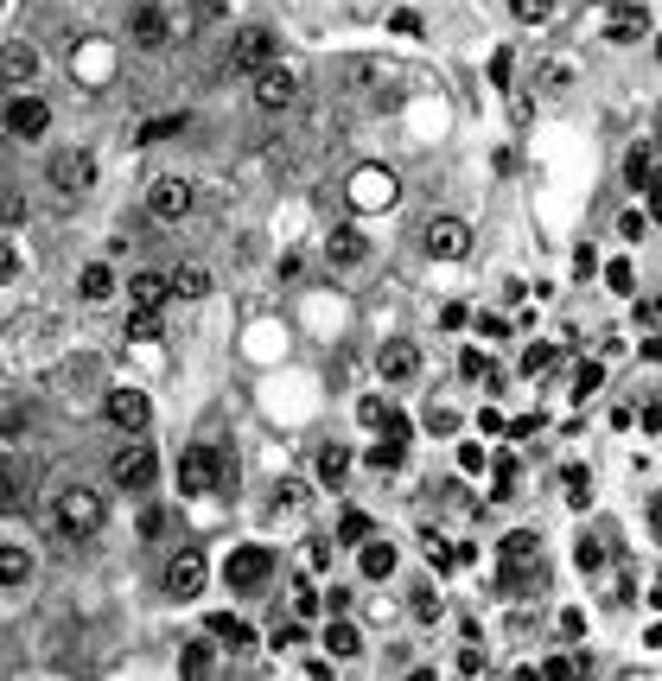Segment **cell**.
Returning a JSON list of instances; mask_svg holds the SVG:
<instances>
[{
  "label": "cell",
  "mask_w": 662,
  "mask_h": 681,
  "mask_svg": "<svg viewBox=\"0 0 662 681\" xmlns=\"http://www.w3.org/2000/svg\"><path fill=\"white\" fill-rule=\"evenodd\" d=\"M211 637H217V643H223L230 656H242V650L255 643V631H249L242 618H230V611H217V618H211Z\"/></svg>",
  "instance_id": "obj_19"
},
{
  "label": "cell",
  "mask_w": 662,
  "mask_h": 681,
  "mask_svg": "<svg viewBox=\"0 0 662 681\" xmlns=\"http://www.w3.org/2000/svg\"><path fill=\"white\" fill-rule=\"evenodd\" d=\"M0 77H7V83H32V77H39V51H32L26 39L0 45Z\"/></svg>",
  "instance_id": "obj_18"
},
{
  "label": "cell",
  "mask_w": 662,
  "mask_h": 681,
  "mask_svg": "<svg viewBox=\"0 0 662 681\" xmlns=\"http://www.w3.org/2000/svg\"><path fill=\"white\" fill-rule=\"evenodd\" d=\"M395 573V541H363V580H389Z\"/></svg>",
  "instance_id": "obj_23"
},
{
  "label": "cell",
  "mask_w": 662,
  "mask_h": 681,
  "mask_svg": "<svg viewBox=\"0 0 662 681\" xmlns=\"http://www.w3.org/2000/svg\"><path fill=\"white\" fill-rule=\"evenodd\" d=\"M535 554H542V535H535V529H510V535H503V561H522V567H529Z\"/></svg>",
  "instance_id": "obj_26"
},
{
  "label": "cell",
  "mask_w": 662,
  "mask_h": 681,
  "mask_svg": "<svg viewBox=\"0 0 662 681\" xmlns=\"http://www.w3.org/2000/svg\"><path fill=\"white\" fill-rule=\"evenodd\" d=\"M561 484H567V503H573V510H586V503H592V478H586L580 465H567V471H561Z\"/></svg>",
  "instance_id": "obj_32"
},
{
  "label": "cell",
  "mask_w": 662,
  "mask_h": 681,
  "mask_svg": "<svg viewBox=\"0 0 662 681\" xmlns=\"http://www.w3.org/2000/svg\"><path fill=\"white\" fill-rule=\"evenodd\" d=\"M580 631H586V611L567 605V611H561V637H580Z\"/></svg>",
  "instance_id": "obj_51"
},
{
  "label": "cell",
  "mask_w": 662,
  "mask_h": 681,
  "mask_svg": "<svg viewBox=\"0 0 662 681\" xmlns=\"http://www.w3.org/2000/svg\"><path fill=\"white\" fill-rule=\"evenodd\" d=\"M26 580H32V554L7 541V548H0V586H7V592H20Z\"/></svg>",
  "instance_id": "obj_22"
},
{
  "label": "cell",
  "mask_w": 662,
  "mask_h": 681,
  "mask_svg": "<svg viewBox=\"0 0 662 681\" xmlns=\"http://www.w3.org/2000/svg\"><path fill=\"white\" fill-rule=\"evenodd\" d=\"M223 580H230V592H261L274 580V548H261V541L236 548L230 561H223Z\"/></svg>",
  "instance_id": "obj_3"
},
{
  "label": "cell",
  "mask_w": 662,
  "mask_h": 681,
  "mask_svg": "<svg viewBox=\"0 0 662 681\" xmlns=\"http://www.w3.org/2000/svg\"><path fill=\"white\" fill-rule=\"evenodd\" d=\"M363 459H370V471H402L408 465V440H376Z\"/></svg>",
  "instance_id": "obj_27"
},
{
  "label": "cell",
  "mask_w": 662,
  "mask_h": 681,
  "mask_svg": "<svg viewBox=\"0 0 662 681\" xmlns=\"http://www.w3.org/2000/svg\"><path fill=\"white\" fill-rule=\"evenodd\" d=\"M179 669H185V675H211V669H217V650H211V643H185Z\"/></svg>",
  "instance_id": "obj_30"
},
{
  "label": "cell",
  "mask_w": 662,
  "mask_h": 681,
  "mask_svg": "<svg viewBox=\"0 0 662 681\" xmlns=\"http://www.w3.org/2000/svg\"><path fill=\"white\" fill-rule=\"evenodd\" d=\"M573 567H580V573H599V567H605V548H599L592 535H586V541H573Z\"/></svg>",
  "instance_id": "obj_37"
},
{
  "label": "cell",
  "mask_w": 662,
  "mask_h": 681,
  "mask_svg": "<svg viewBox=\"0 0 662 681\" xmlns=\"http://www.w3.org/2000/svg\"><path fill=\"white\" fill-rule=\"evenodd\" d=\"M643 191H650V217H662V172H650V179H643Z\"/></svg>",
  "instance_id": "obj_52"
},
{
  "label": "cell",
  "mask_w": 662,
  "mask_h": 681,
  "mask_svg": "<svg viewBox=\"0 0 662 681\" xmlns=\"http://www.w3.org/2000/svg\"><path fill=\"white\" fill-rule=\"evenodd\" d=\"M548 363H554V344H529V351H522V370L529 376H542Z\"/></svg>",
  "instance_id": "obj_43"
},
{
  "label": "cell",
  "mask_w": 662,
  "mask_h": 681,
  "mask_svg": "<svg viewBox=\"0 0 662 681\" xmlns=\"http://www.w3.org/2000/svg\"><path fill=\"white\" fill-rule=\"evenodd\" d=\"M459 675H484V650H478V643H465V650H459Z\"/></svg>",
  "instance_id": "obj_48"
},
{
  "label": "cell",
  "mask_w": 662,
  "mask_h": 681,
  "mask_svg": "<svg viewBox=\"0 0 662 681\" xmlns=\"http://www.w3.org/2000/svg\"><path fill=\"white\" fill-rule=\"evenodd\" d=\"M395 172H382V166H363V172H351V211H389L395 204Z\"/></svg>",
  "instance_id": "obj_7"
},
{
  "label": "cell",
  "mask_w": 662,
  "mask_h": 681,
  "mask_svg": "<svg viewBox=\"0 0 662 681\" xmlns=\"http://www.w3.org/2000/svg\"><path fill=\"white\" fill-rule=\"evenodd\" d=\"M274 650H300V643H306V631H300V618H293V624H274Z\"/></svg>",
  "instance_id": "obj_42"
},
{
  "label": "cell",
  "mask_w": 662,
  "mask_h": 681,
  "mask_svg": "<svg viewBox=\"0 0 662 681\" xmlns=\"http://www.w3.org/2000/svg\"><path fill=\"white\" fill-rule=\"evenodd\" d=\"M618 236H624V242L650 236V217H643V211H624V217H618Z\"/></svg>",
  "instance_id": "obj_44"
},
{
  "label": "cell",
  "mask_w": 662,
  "mask_h": 681,
  "mask_svg": "<svg viewBox=\"0 0 662 681\" xmlns=\"http://www.w3.org/2000/svg\"><path fill=\"white\" fill-rule=\"evenodd\" d=\"M51 516H58L64 535H96L102 516H109V503H102V491H83V484H71V491H58V503H51Z\"/></svg>",
  "instance_id": "obj_2"
},
{
  "label": "cell",
  "mask_w": 662,
  "mask_h": 681,
  "mask_svg": "<svg viewBox=\"0 0 662 681\" xmlns=\"http://www.w3.org/2000/svg\"><path fill=\"white\" fill-rule=\"evenodd\" d=\"M128 338H141V344H160V306H134V319H128Z\"/></svg>",
  "instance_id": "obj_28"
},
{
  "label": "cell",
  "mask_w": 662,
  "mask_h": 681,
  "mask_svg": "<svg viewBox=\"0 0 662 681\" xmlns=\"http://www.w3.org/2000/svg\"><path fill=\"white\" fill-rule=\"evenodd\" d=\"M656 312H662V306H656Z\"/></svg>",
  "instance_id": "obj_59"
},
{
  "label": "cell",
  "mask_w": 662,
  "mask_h": 681,
  "mask_svg": "<svg viewBox=\"0 0 662 681\" xmlns=\"http://www.w3.org/2000/svg\"><path fill=\"white\" fill-rule=\"evenodd\" d=\"M51 185L58 191H90L96 185V153H58V160H51Z\"/></svg>",
  "instance_id": "obj_15"
},
{
  "label": "cell",
  "mask_w": 662,
  "mask_h": 681,
  "mask_svg": "<svg viewBox=\"0 0 662 681\" xmlns=\"http://www.w3.org/2000/svg\"><path fill=\"white\" fill-rule=\"evenodd\" d=\"M0 128H7L13 141H39V134L51 128V102H45V96H26V90H20V96L7 102V109H0Z\"/></svg>",
  "instance_id": "obj_5"
},
{
  "label": "cell",
  "mask_w": 662,
  "mask_h": 681,
  "mask_svg": "<svg viewBox=\"0 0 662 681\" xmlns=\"http://www.w3.org/2000/svg\"><path fill=\"white\" fill-rule=\"evenodd\" d=\"M325 650L338 656V662H351L357 650H363V637H357V624H344L338 611H331V624H325Z\"/></svg>",
  "instance_id": "obj_20"
},
{
  "label": "cell",
  "mask_w": 662,
  "mask_h": 681,
  "mask_svg": "<svg viewBox=\"0 0 662 681\" xmlns=\"http://www.w3.org/2000/svg\"><path fill=\"white\" fill-rule=\"evenodd\" d=\"M542 675H548V681H573V675H580V662H567V656H554V662H542Z\"/></svg>",
  "instance_id": "obj_47"
},
{
  "label": "cell",
  "mask_w": 662,
  "mask_h": 681,
  "mask_svg": "<svg viewBox=\"0 0 662 681\" xmlns=\"http://www.w3.org/2000/svg\"><path fill=\"white\" fill-rule=\"evenodd\" d=\"M637 351H643V357H650V363H662V338H643V344H637Z\"/></svg>",
  "instance_id": "obj_55"
},
{
  "label": "cell",
  "mask_w": 662,
  "mask_h": 681,
  "mask_svg": "<svg viewBox=\"0 0 662 681\" xmlns=\"http://www.w3.org/2000/svg\"><path fill=\"white\" fill-rule=\"evenodd\" d=\"M459 471H484V446H478V440L459 446Z\"/></svg>",
  "instance_id": "obj_50"
},
{
  "label": "cell",
  "mask_w": 662,
  "mask_h": 681,
  "mask_svg": "<svg viewBox=\"0 0 662 681\" xmlns=\"http://www.w3.org/2000/svg\"><path fill=\"white\" fill-rule=\"evenodd\" d=\"M77 293H83L90 306H102V300H109V293H115V274H109V261H90V268L77 274Z\"/></svg>",
  "instance_id": "obj_21"
},
{
  "label": "cell",
  "mask_w": 662,
  "mask_h": 681,
  "mask_svg": "<svg viewBox=\"0 0 662 681\" xmlns=\"http://www.w3.org/2000/svg\"><path fill=\"white\" fill-rule=\"evenodd\" d=\"M172 293H185V300H204V293H211V268H198V261H185V268L172 274Z\"/></svg>",
  "instance_id": "obj_25"
},
{
  "label": "cell",
  "mask_w": 662,
  "mask_h": 681,
  "mask_svg": "<svg viewBox=\"0 0 662 681\" xmlns=\"http://www.w3.org/2000/svg\"><path fill=\"white\" fill-rule=\"evenodd\" d=\"M344 471H351V446H338V440H331V446L319 452V478H325V484H338Z\"/></svg>",
  "instance_id": "obj_29"
},
{
  "label": "cell",
  "mask_w": 662,
  "mask_h": 681,
  "mask_svg": "<svg viewBox=\"0 0 662 681\" xmlns=\"http://www.w3.org/2000/svg\"><path fill=\"white\" fill-rule=\"evenodd\" d=\"M102 414L121 427V433H141L147 421H153V401L141 395V389H109V401H102Z\"/></svg>",
  "instance_id": "obj_10"
},
{
  "label": "cell",
  "mask_w": 662,
  "mask_h": 681,
  "mask_svg": "<svg viewBox=\"0 0 662 681\" xmlns=\"http://www.w3.org/2000/svg\"><path fill=\"white\" fill-rule=\"evenodd\" d=\"M478 433H503V414L497 408H478Z\"/></svg>",
  "instance_id": "obj_54"
},
{
  "label": "cell",
  "mask_w": 662,
  "mask_h": 681,
  "mask_svg": "<svg viewBox=\"0 0 662 681\" xmlns=\"http://www.w3.org/2000/svg\"><path fill=\"white\" fill-rule=\"evenodd\" d=\"M0 503H13V478H7V465H0Z\"/></svg>",
  "instance_id": "obj_56"
},
{
  "label": "cell",
  "mask_w": 662,
  "mask_h": 681,
  "mask_svg": "<svg viewBox=\"0 0 662 681\" xmlns=\"http://www.w3.org/2000/svg\"><path fill=\"white\" fill-rule=\"evenodd\" d=\"M421 242H427L433 261H465V255H472V230H465L459 217H433L421 230Z\"/></svg>",
  "instance_id": "obj_8"
},
{
  "label": "cell",
  "mask_w": 662,
  "mask_h": 681,
  "mask_svg": "<svg viewBox=\"0 0 662 681\" xmlns=\"http://www.w3.org/2000/svg\"><path fill=\"white\" fill-rule=\"evenodd\" d=\"M605 287H612V293H637V268H631V261H612V268H605Z\"/></svg>",
  "instance_id": "obj_39"
},
{
  "label": "cell",
  "mask_w": 662,
  "mask_h": 681,
  "mask_svg": "<svg viewBox=\"0 0 662 681\" xmlns=\"http://www.w3.org/2000/svg\"><path fill=\"white\" fill-rule=\"evenodd\" d=\"M382 382H414V376H421V351H414V344L408 338H395V344H382Z\"/></svg>",
  "instance_id": "obj_17"
},
{
  "label": "cell",
  "mask_w": 662,
  "mask_h": 681,
  "mask_svg": "<svg viewBox=\"0 0 662 681\" xmlns=\"http://www.w3.org/2000/svg\"><path fill=\"white\" fill-rule=\"evenodd\" d=\"M293 96H300V77H293L287 64H268V71H255V102H261V109H287Z\"/></svg>",
  "instance_id": "obj_14"
},
{
  "label": "cell",
  "mask_w": 662,
  "mask_h": 681,
  "mask_svg": "<svg viewBox=\"0 0 662 681\" xmlns=\"http://www.w3.org/2000/svg\"><path fill=\"white\" fill-rule=\"evenodd\" d=\"M147 211L160 217V223H179V217L191 211V179H153V191H147Z\"/></svg>",
  "instance_id": "obj_13"
},
{
  "label": "cell",
  "mask_w": 662,
  "mask_h": 681,
  "mask_svg": "<svg viewBox=\"0 0 662 681\" xmlns=\"http://www.w3.org/2000/svg\"><path fill=\"white\" fill-rule=\"evenodd\" d=\"M325 261L331 268H363V261H370V236H363L357 223H338V230L325 236Z\"/></svg>",
  "instance_id": "obj_11"
},
{
  "label": "cell",
  "mask_w": 662,
  "mask_h": 681,
  "mask_svg": "<svg viewBox=\"0 0 662 681\" xmlns=\"http://www.w3.org/2000/svg\"><path fill=\"white\" fill-rule=\"evenodd\" d=\"M153 471H160V459H153V446H147V440H128V446L115 452L109 478L121 484V491H147V484H153Z\"/></svg>",
  "instance_id": "obj_6"
},
{
  "label": "cell",
  "mask_w": 662,
  "mask_h": 681,
  "mask_svg": "<svg viewBox=\"0 0 662 681\" xmlns=\"http://www.w3.org/2000/svg\"><path fill=\"white\" fill-rule=\"evenodd\" d=\"M440 611H446V599H440V592H433V586H421V592H414V618H440Z\"/></svg>",
  "instance_id": "obj_41"
},
{
  "label": "cell",
  "mask_w": 662,
  "mask_h": 681,
  "mask_svg": "<svg viewBox=\"0 0 662 681\" xmlns=\"http://www.w3.org/2000/svg\"><path fill=\"white\" fill-rule=\"evenodd\" d=\"M13 274H20V255H13L7 242H0V281H13Z\"/></svg>",
  "instance_id": "obj_53"
},
{
  "label": "cell",
  "mask_w": 662,
  "mask_h": 681,
  "mask_svg": "<svg viewBox=\"0 0 662 681\" xmlns=\"http://www.w3.org/2000/svg\"><path fill=\"white\" fill-rule=\"evenodd\" d=\"M172 134H185V115H153L147 128H141V141L153 147V141H172Z\"/></svg>",
  "instance_id": "obj_35"
},
{
  "label": "cell",
  "mask_w": 662,
  "mask_h": 681,
  "mask_svg": "<svg viewBox=\"0 0 662 681\" xmlns=\"http://www.w3.org/2000/svg\"><path fill=\"white\" fill-rule=\"evenodd\" d=\"M650 172H656V153H650V147H631V160H624V179H631V185H643Z\"/></svg>",
  "instance_id": "obj_38"
},
{
  "label": "cell",
  "mask_w": 662,
  "mask_h": 681,
  "mask_svg": "<svg viewBox=\"0 0 662 681\" xmlns=\"http://www.w3.org/2000/svg\"><path fill=\"white\" fill-rule=\"evenodd\" d=\"M656 58H662V39H656Z\"/></svg>",
  "instance_id": "obj_57"
},
{
  "label": "cell",
  "mask_w": 662,
  "mask_h": 681,
  "mask_svg": "<svg viewBox=\"0 0 662 681\" xmlns=\"http://www.w3.org/2000/svg\"><path fill=\"white\" fill-rule=\"evenodd\" d=\"M0 7H7V0H0Z\"/></svg>",
  "instance_id": "obj_58"
},
{
  "label": "cell",
  "mask_w": 662,
  "mask_h": 681,
  "mask_svg": "<svg viewBox=\"0 0 662 681\" xmlns=\"http://www.w3.org/2000/svg\"><path fill=\"white\" fill-rule=\"evenodd\" d=\"M338 541H357V548H363V541H370V516H363V510H344V516H338Z\"/></svg>",
  "instance_id": "obj_36"
},
{
  "label": "cell",
  "mask_w": 662,
  "mask_h": 681,
  "mask_svg": "<svg viewBox=\"0 0 662 681\" xmlns=\"http://www.w3.org/2000/svg\"><path fill=\"white\" fill-rule=\"evenodd\" d=\"M484 370H491V363H484V351H459V376H472V382H478Z\"/></svg>",
  "instance_id": "obj_49"
},
{
  "label": "cell",
  "mask_w": 662,
  "mask_h": 681,
  "mask_svg": "<svg viewBox=\"0 0 662 681\" xmlns=\"http://www.w3.org/2000/svg\"><path fill=\"white\" fill-rule=\"evenodd\" d=\"M357 421H363V427H382V421H389V401H382V395H363V401H357Z\"/></svg>",
  "instance_id": "obj_40"
},
{
  "label": "cell",
  "mask_w": 662,
  "mask_h": 681,
  "mask_svg": "<svg viewBox=\"0 0 662 681\" xmlns=\"http://www.w3.org/2000/svg\"><path fill=\"white\" fill-rule=\"evenodd\" d=\"M650 32V7H631V0H618V7H605V39H618V45H631Z\"/></svg>",
  "instance_id": "obj_16"
},
{
  "label": "cell",
  "mask_w": 662,
  "mask_h": 681,
  "mask_svg": "<svg viewBox=\"0 0 662 681\" xmlns=\"http://www.w3.org/2000/svg\"><path fill=\"white\" fill-rule=\"evenodd\" d=\"M319 611H325V592H312V586L300 580V586H293V618L306 624V618H319Z\"/></svg>",
  "instance_id": "obj_34"
},
{
  "label": "cell",
  "mask_w": 662,
  "mask_h": 681,
  "mask_svg": "<svg viewBox=\"0 0 662 681\" xmlns=\"http://www.w3.org/2000/svg\"><path fill=\"white\" fill-rule=\"evenodd\" d=\"M198 592H204V554L198 548H179V554H172V567H166V599H198Z\"/></svg>",
  "instance_id": "obj_9"
},
{
  "label": "cell",
  "mask_w": 662,
  "mask_h": 681,
  "mask_svg": "<svg viewBox=\"0 0 662 681\" xmlns=\"http://www.w3.org/2000/svg\"><path fill=\"white\" fill-rule=\"evenodd\" d=\"M128 32H134V45H141V51H160V45L172 39V13L160 7V0H147V7H134Z\"/></svg>",
  "instance_id": "obj_12"
},
{
  "label": "cell",
  "mask_w": 662,
  "mask_h": 681,
  "mask_svg": "<svg viewBox=\"0 0 662 681\" xmlns=\"http://www.w3.org/2000/svg\"><path fill=\"white\" fill-rule=\"evenodd\" d=\"M281 58V39H274V32H261V26H242L236 39H230V71H268V64Z\"/></svg>",
  "instance_id": "obj_4"
},
{
  "label": "cell",
  "mask_w": 662,
  "mask_h": 681,
  "mask_svg": "<svg viewBox=\"0 0 662 681\" xmlns=\"http://www.w3.org/2000/svg\"><path fill=\"white\" fill-rule=\"evenodd\" d=\"M510 13L522 26H548L554 20V0H510Z\"/></svg>",
  "instance_id": "obj_33"
},
{
  "label": "cell",
  "mask_w": 662,
  "mask_h": 681,
  "mask_svg": "<svg viewBox=\"0 0 662 681\" xmlns=\"http://www.w3.org/2000/svg\"><path fill=\"white\" fill-rule=\"evenodd\" d=\"M605 389V363H580V376H573V401H592Z\"/></svg>",
  "instance_id": "obj_31"
},
{
  "label": "cell",
  "mask_w": 662,
  "mask_h": 681,
  "mask_svg": "<svg viewBox=\"0 0 662 681\" xmlns=\"http://www.w3.org/2000/svg\"><path fill=\"white\" fill-rule=\"evenodd\" d=\"M389 32H402V39H414V32H421V13H414V7L389 13Z\"/></svg>",
  "instance_id": "obj_45"
},
{
  "label": "cell",
  "mask_w": 662,
  "mask_h": 681,
  "mask_svg": "<svg viewBox=\"0 0 662 681\" xmlns=\"http://www.w3.org/2000/svg\"><path fill=\"white\" fill-rule=\"evenodd\" d=\"M427 433H459V414H452V408H433V414H427Z\"/></svg>",
  "instance_id": "obj_46"
},
{
  "label": "cell",
  "mask_w": 662,
  "mask_h": 681,
  "mask_svg": "<svg viewBox=\"0 0 662 681\" xmlns=\"http://www.w3.org/2000/svg\"><path fill=\"white\" fill-rule=\"evenodd\" d=\"M128 293H134V306H160L166 293H172V274H134Z\"/></svg>",
  "instance_id": "obj_24"
},
{
  "label": "cell",
  "mask_w": 662,
  "mask_h": 681,
  "mask_svg": "<svg viewBox=\"0 0 662 681\" xmlns=\"http://www.w3.org/2000/svg\"><path fill=\"white\" fill-rule=\"evenodd\" d=\"M223 478H236V465L223 459L217 446H185V452H179V491H185V497L217 491Z\"/></svg>",
  "instance_id": "obj_1"
}]
</instances>
